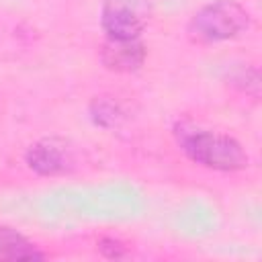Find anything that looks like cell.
<instances>
[{"label": "cell", "instance_id": "cell-4", "mask_svg": "<svg viewBox=\"0 0 262 262\" xmlns=\"http://www.w3.org/2000/svg\"><path fill=\"white\" fill-rule=\"evenodd\" d=\"M27 164L41 176H59L74 168V154L63 139L47 137L29 147Z\"/></svg>", "mask_w": 262, "mask_h": 262}, {"label": "cell", "instance_id": "cell-1", "mask_svg": "<svg viewBox=\"0 0 262 262\" xmlns=\"http://www.w3.org/2000/svg\"><path fill=\"white\" fill-rule=\"evenodd\" d=\"M176 141L180 149L196 164L219 170V172H237L248 168L250 158L242 143L229 135L201 129L192 123L176 125Z\"/></svg>", "mask_w": 262, "mask_h": 262}, {"label": "cell", "instance_id": "cell-8", "mask_svg": "<svg viewBox=\"0 0 262 262\" xmlns=\"http://www.w3.org/2000/svg\"><path fill=\"white\" fill-rule=\"evenodd\" d=\"M100 246L111 248V252H106V254H104V256H108V258H121V256H125L123 246H121L119 242H115V239H104V242H100Z\"/></svg>", "mask_w": 262, "mask_h": 262}, {"label": "cell", "instance_id": "cell-7", "mask_svg": "<svg viewBox=\"0 0 262 262\" xmlns=\"http://www.w3.org/2000/svg\"><path fill=\"white\" fill-rule=\"evenodd\" d=\"M90 113H92L94 123H96V125H102V127H113V125H117V121H119V117H121L117 104H113V102H108V100H98V98L92 102Z\"/></svg>", "mask_w": 262, "mask_h": 262}, {"label": "cell", "instance_id": "cell-2", "mask_svg": "<svg viewBox=\"0 0 262 262\" xmlns=\"http://www.w3.org/2000/svg\"><path fill=\"white\" fill-rule=\"evenodd\" d=\"M250 29V12L235 0H217L196 10L188 23V37L196 43L235 39Z\"/></svg>", "mask_w": 262, "mask_h": 262}, {"label": "cell", "instance_id": "cell-3", "mask_svg": "<svg viewBox=\"0 0 262 262\" xmlns=\"http://www.w3.org/2000/svg\"><path fill=\"white\" fill-rule=\"evenodd\" d=\"M100 25L108 39H139L145 29L137 0H104Z\"/></svg>", "mask_w": 262, "mask_h": 262}, {"label": "cell", "instance_id": "cell-5", "mask_svg": "<svg viewBox=\"0 0 262 262\" xmlns=\"http://www.w3.org/2000/svg\"><path fill=\"white\" fill-rule=\"evenodd\" d=\"M100 61L113 72H135L145 61V45L139 39H108L102 43Z\"/></svg>", "mask_w": 262, "mask_h": 262}, {"label": "cell", "instance_id": "cell-6", "mask_svg": "<svg viewBox=\"0 0 262 262\" xmlns=\"http://www.w3.org/2000/svg\"><path fill=\"white\" fill-rule=\"evenodd\" d=\"M43 258L33 242L12 227L0 225V260H31Z\"/></svg>", "mask_w": 262, "mask_h": 262}]
</instances>
